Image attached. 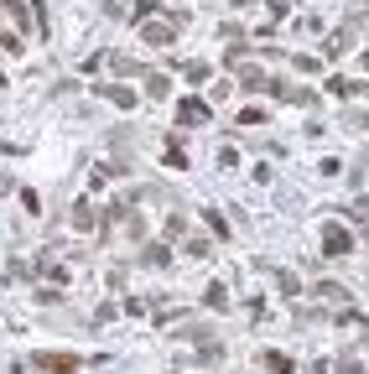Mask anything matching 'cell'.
Returning <instances> with one entry per match:
<instances>
[{
	"instance_id": "cell-1",
	"label": "cell",
	"mask_w": 369,
	"mask_h": 374,
	"mask_svg": "<svg viewBox=\"0 0 369 374\" xmlns=\"http://www.w3.org/2000/svg\"><path fill=\"white\" fill-rule=\"evenodd\" d=\"M323 255H328V260L354 255V234L344 229V224H323Z\"/></svg>"
},
{
	"instance_id": "cell-2",
	"label": "cell",
	"mask_w": 369,
	"mask_h": 374,
	"mask_svg": "<svg viewBox=\"0 0 369 374\" xmlns=\"http://www.w3.org/2000/svg\"><path fill=\"white\" fill-rule=\"evenodd\" d=\"M32 369H42V374H78V359L73 354H32Z\"/></svg>"
},
{
	"instance_id": "cell-3",
	"label": "cell",
	"mask_w": 369,
	"mask_h": 374,
	"mask_svg": "<svg viewBox=\"0 0 369 374\" xmlns=\"http://www.w3.org/2000/svg\"><path fill=\"white\" fill-rule=\"evenodd\" d=\"M141 37H146V47H172L177 42V26L172 21H141Z\"/></svg>"
},
{
	"instance_id": "cell-4",
	"label": "cell",
	"mask_w": 369,
	"mask_h": 374,
	"mask_svg": "<svg viewBox=\"0 0 369 374\" xmlns=\"http://www.w3.org/2000/svg\"><path fill=\"white\" fill-rule=\"evenodd\" d=\"M260 369H266V374H297V359L281 354V349H266V354H260Z\"/></svg>"
},
{
	"instance_id": "cell-5",
	"label": "cell",
	"mask_w": 369,
	"mask_h": 374,
	"mask_svg": "<svg viewBox=\"0 0 369 374\" xmlns=\"http://www.w3.org/2000/svg\"><path fill=\"white\" fill-rule=\"evenodd\" d=\"M208 120V104L203 99H182L177 104V125H203Z\"/></svg>"
},
{
	"instance_id": "cell-6",
	"label": "cell",
	"mask_w": 369,
	"mask_h": 374,
	"mask_svg": "<svg viewBox=\"0 0 369 374\" xmlns=\"http://www.w3.org/2000/svg\"><path fill=\"white\" fill-rule=\"evenodd\" d=\"M0 6H6V16L21 26V32H32V6H26V0H0Z\"/></svg>"
},
{
	"instance_id": "cell-7",
	"label": "cell",
	"mask_w": 369,
	"mask_h": 374,
	"mask_svg": "<svg viewBox=\"0 0 369 374\" xmlns=\"http://www.w3.org/2000/svg\"><path fill=\"white\" fill-rule=\"evenodd\" d=\"M349 47H354V26H338V32L328 37V58H344Z\"/></svg>"
},
{
	"instance_id": "cell-8",
	"label": "cell",
	"mask_w": 369,
	"mask_h": 374,
	"mask_svg": "<svg viewBox=\"0 0 369 374\" xmlns=\"http://www.w3.org/2000/svg\"><path fill=\"white\" fill-rule=\"evenodd\" d=\"M312 297H323V302H344V307H349V291L338 286V280H318V286H312Z\"/></svg>"
},
{
	"instance_id": "cell-9",
	"label": "cell",
	"mask_w": 369,
	"mask_h": 374,
	"mask_svg": "<svg viewBox=\"0 0 369 374\" xmlns=\"http://www.w3.org/2000/svg\"><path fill=\"white\" fill-rule=\"evenodd\" d=\"M99 94H104V99H115V104H120V110H130V104H136V94H130L125 84H104Z\"/></svg>"
},
{
	"instance_id": "cell-10",
	"label": "cell",
	"mask_w": 369,
	"mask_h": 374,
	"mask_svg": "<svg viewBox=\"0 0 369 374\" xmlns=\"http://www.w3.org/2000/svg\"><path fill=\"white\" fill-rule=\"evenodd\" d=\"M203 307H208V312H224V307H229V291H224L219 280H214V286L203 291Z\"/></svg>"
},
{
	"instance_id": "cell-11",
	"label": "cell",
	"mask_w": 369,
	"mask_h": 374,
	"mask_svg": "<svg viewBox=\"0 0 369 374\" xmlns=\"http://www.w3.org/2000/svg\"><path fill=\"white\" fill-rule=\"evenodd\" d=\"M146 94L151 99H167V94H172V78L167 73H146Z\"/></svg>"
},
{
	"instance_id": "cell-12",
	"label": "cell",
	"mask_w": 369,
	"mask_h": 374,
	"mask_svg": "<svg viewBox=\"0 0 369 374\" xmlns=\"http://www.w3.org/2000/svg\"><path fill=\"white\" fill-rule=\"evenodd\" d=\"M73 229H94V203H84V198L73 203Z\"/></svg>"
},
{
	"instance_id": "cell-13",
	"label": "cell",
	"mask_w": 369,
	"mask_h": 374,
	"mask_svg": "<svg viewBox=\"0 0 369 374\" xmlns=\"http://www.w3.org/2000/svg\"><path fill=\"white\" fill-rule=\"evenodd\" d=\"M276 286H281V297H302V280L292 271H276Z\"/></svg>"
},
{
	"instance_id": "cell-14",
	"label": "cell",
	"mask_w": 369,
	"mask_h": 374,
	"mask_svg": "<svg viewBox=\"0 0 369 374\" xmlns=\"http://www.w3.org/2000/svg\"><path fill=\"white\" fill-rule=\"evenodd\" d=\"M328 94H338V99H349V94H364V84H349V78H328Z\"/></svg>"
},
{
	"instance_id": "cell-15",
	"label": "cell",
	"mask_w": 369,
	"mask_h": 374,
	"mask_svg": "<svg viewBox=\"0 0 369 374\" xmlns=\"http://www.w3.org/2000/svg\"><path fill=\"white\" fill-rule=\"evenodd\" d=\"M141 260H146V265H167V260H172V250H167V245H146V250H141Z\"/></svg>"
},
{
	"instance_id": "cell-16",
	"label": "cell",
	"mask_w": 369,
	"mask_h": 374,
	"mask_svg": "<svg viewBox=\"0 0 369 374\" xmlns=\"http://www.w3.org/2000/svg\"><path fill=\"white\" fill-rule=\"evenodd\" d=\"M208 73H214L208 63H188V68H182V78H188V84H208Z\"/></svg>"
},
{
	"instance_id": "cell-17",
	"label": "cell",
	"mask_w": 369,
	"mask_h": 374,
	"mask_svg": "<svg viewBox=\"0 0 369 374\" xmlns=\"http://www.w3.org/2000/svg\"><path fill=\"white\" fill-rule=\"evenodd\" d=\"M203 224H208V229H214L219 239H229V224H224V219H219V213H214V208H203Z\"/></svg>"
},
{
	"instance_id": "cell-18",
	"label": "cell",
	"mask_w": 369,
	"mask_h": 374,
	"mask_svg": "<svg viewBox=\"0 0 369 374\" xmlns=\"http://www.w3.org/2000/svg\"><path fill=\"white\" fill-rule=\"evenodd\" d=\"M240 84L245 89H266V73H260V68H240Z\"/></svg>"
},
{
	"instance_id": "cell-19",
	"label": "cell",
	"mask_w": 369,
	"mask_h": 374,
	"mask_svg": "<svg viewBox=\"0 0 369 374\" xmlns=\"http://www.w3.org/2000/svg\"><path fill=\"white\" fill-rule=\"evenodd\" d=\"M338 374H364V359L359 354H344V359H338Z\"/></svg>"
},
{
	"instance_id": "cell-20",
	"label": "cell",
	"mask_w": 369,
	"mask_h": 374,
	"mask_svg": "<svg viewBox=\"0 0 369 374\" xmlns=\"http://www.w3.org/2000/svg\"><path fill=\"white\" fill-rule=\"evenodd\" d=\"M167 167H172V172H182V167H188V156H182V146H177V141L167 146Z\"/></svg>"
},
{
	"instance_id": "cell-21",
	"label": "cell",
	"mask_w": 369,
	"mask_h": 374,
	"mask_svg": "<svg viewBox=\"0 0 369 374\" xmlns=\"http://www.w3.org/2000/svg\"><path fill=\"white\" fill-rule=\"evenodd\" d=\"M182 229H188V219H182V213H172V219H167V239H182Z\"/></svg>"
},
{
	"instance_id": "cell-22",
	"label": "cell",
	"mask_w": 369,
	"mask_h": 374,
	"mask_svg": "<svg viewBox=\"0 0 369 374\" xmlns=\"http://www.w3.org/2000/svg\"><path fill=\"white\" fill-rule=\"evenodd\" d=\"M21 208H26V213H42V198H37L32 187H26V193H21Z\"/></svg>"
},
{
	"instance_id": "cell-23",
	"label": "cell",
	"mask_w": 369,
	"mask_h": 374,
	"mask_svg": "<svg viewBox=\"0 0 369 374\" xmlns=\"http://www.w3.org/2000/svg\"><path fill=\"white\" fill-rule=\"evenodd\" d=\"M240 120H245V125H260V120H266V110H260V104H250V110H240Z\"/></svg>"
},
{
	"instance_id": "cell-24",
	"label": "cell",
	"mask_w": 369,
	"mask_h": 374,
	"mask_svg": "<svg viewBox=\"0 0 369 374\" xmlns=\"http://www.w3.org/2000/svg\"><path fill=\"white\" fill-rule=\"evenodd\" d=\"M286 11H292V0H271V16L276 21H286Z\"/></svg>"
},
{
	"instance_id": "cell-25",
	"label": "cell",
	"mask_w": 369,
	"mask_h": 374,
	"mask_svg": "<svg viewBox=\"0 0 369 374\" xmlns=\"http://www.w3.org/2000/svg\"><path fill=\"white\" fill-rule=\"evenodd\" d=\"M6 187H11V182H6V177H0V193H6Z\"/></svg>"
}]
</instances>
